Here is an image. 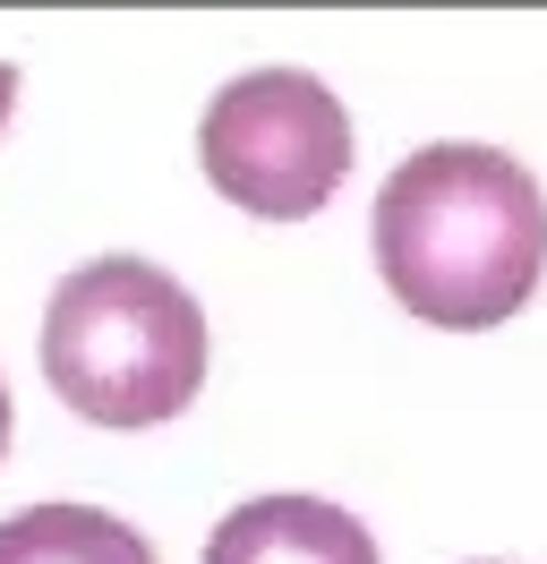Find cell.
<instances>
[{"label": "cell", "mask_w": 547, "mask_h": 564, "mask_svg": "<svg viewBox=\"0 0 547 564\" xmlns=\"http://www.w3.org/2000/svg\"><path fill=\"white\" fill-rule=\"evenodd\" d=\"M205 180L257 223H308L351 180V111L308 69H248L197 120Z\"/></svg>", "instance_id": "obj_3"}, {"label": "cell", "mask_w": 547, "mask_h": 564, "mask_svg": "<svg viewBox=\"0 0 547 564\" xmlns=\"http://www.w3.org/2000/svg\"><path fill=\"white\" fill-rule=\"evenodd\" d=\"M9 104H18V69L0 61V129H9Z\"/></svg>", "instance_id": "obj_6"}, {"label": "cell", "mask_w": 547, "mask_h": 564, "mask_svg": "<svg viewBox=\"0 0 547 564\" xmlns=\"http://www.w3.org/2000/svg\"><path fill=\"white\" fill-rule=\"evenodd\" d=\"M0 564H154V547L103 505H26L0 522Z\"/></svg>", "instance_id": "obj_5"}, {"label": "cell", "mask_w": 547, "mask_h": 564, "mask_svg": "<svg viewBox=\"0 0 547 564\" xmlns=\"http://www.w3.org/2000/svg\"><path fill=\"white\" fill-rule=\"evenodd\" d=\"M376 274L410 317L479 334L547 274V197L496 145H419L376 188Z\"/></svg>", "instance_id": "obj_1"}, {"label": "cell", "mask_w": 547, "mask_h": 564, "mask_svg": "<svg viewBox=\"0 0 547 564\" xmlns=\"http://www.w3.org/2000/svg\"><path fill=\"white\" fill-rule=\"evenodd\" d=\"M0 454H9V386H0Z\"/></svg>", "instance_id": "obj_7"}, {"label": "cell", "mask_w": 547, "mask_h": 564, "mask_svg": "<svg viewBox=\"0 0 547 564\" xmlns=\"http://www.w3.org/2000/svg\"><path fill=\"white\" fill-rule=\"evenodd\" d=\"M43 377L95 427H163L205 386V308L146 257H95L43 308Z\"/></svg>", "instance_id": "obj_2"}, {"label": "cell", "mask_w": 547, "mask_h": 564, "mask_svg": "<svg viewBox=\"0 0 547 564\" xmlns=\"http://www.w3.org/2000/svg\"><path fill=\"white\" fill-rule=\"evenodd\" d=\"M205 564H385V556H376L368 522L325 496H248L214 522Z\"/></svg>", "instance_id": "obj_4"}]
</instances>
